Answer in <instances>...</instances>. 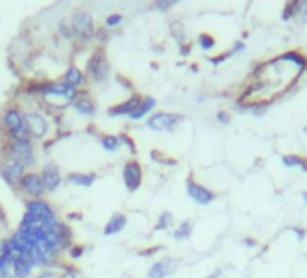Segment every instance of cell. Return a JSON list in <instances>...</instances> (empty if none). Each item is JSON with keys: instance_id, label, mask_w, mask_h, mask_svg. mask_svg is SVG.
I'll list each match as a JSON object with an SVG mask.
<instances>
[{"instance_id": "21", "label": "cell", "mask_w": 307, "mask_h": 278, "mask_svg": "<svg viewBox=\"0 0 307 278\" xmlns=\"http://www.w3.org/2000/svg\"><path fill=\"white\" fill-rule=\"evenodd\" d=\"M0 278H13L11 269V251L7 246V240L0 242Z\"/></svg>"}, {"instance_id": "33", "label": "cell", "mask_w": 307, "mask_h": 278, "mask_svg": "<svg viewBox=\"0 0 307 278\" xmlns=\"http://www.w3.org/2000/svg\"><path fill=\"white\" fill-rule=\"evenodd\" d=\"M177 4L175 0H155L154 2V9H157V11H168L172 9L174 5Z\"/></svg>"}, {"instance_id": "4", "label": "cell", "mask_w": 307, "mask_h": 278, "mask_svg": "<svg viewBox=\"0 0 307 278\" xmlns=\"http://www.w3.org/2000/svg\"><path fill=\"white\" fill-rule=\"evenodd\" d=\"M85 76L94 83H105L109 79V76H111V62H109L105 47L98 45L90 53V56L87 58V63H85Z\"/></svg>"}, {"instance_id": "49", "label": "cell", "mask_w": 307, "mask_h": 278, "mask_svg": "<svg viewBox=\"0 0 307 278\" xmlns=\"http://www.w3.org/2000/svg\"><path fill=\"white\" fill-rule=\"evenodd\" d=\"M302 199H304V202L307 204V192H304V194H302Z\"/></svg>"}, {"instance_id": "7", "label": "cell", "mask_w": 307, "mask_h": 278, "mask_svg": "<svg viewBox=\"0 0 307 278\" xmlns=\"http://www.w3.org/2000/svg\"><path fill=\"white\" fill-rule=\"evenodd\" d=\"M26 213L35 217L37 221L43 224H56L60 221L58 213L53 208V204L45 199H27L26 200Z\"/></svg>"}, {"instance_id": "6", "label": "cell", "mask_w": 307, "mask_h": 278, "mask_svg": "<svg viewBox=\"0 0 307 278\" xmlns=\"http://www.w3.org/2000/svg\"><path fill=\"white\" fill-rule=\"evenodd\" d=\"M24 119H26V130L33 141H43L49 136L51 123L42 111H37V109L24 111Z\"/></svg>"}, {"instance_id": "40", "label": "cell", "mask_w": 307, "mask_h": 278, "mask_svg": "<svg viewBox=\"0 0 307 278\" xmlns=\"http://www.w3.org/2000/svg\"><path fill=\"white\" fill-rule=\"evenodd\" d=\"M163 249V246H152L150 249H141V251H138L139 257H152V255H155L157 251H161Z\"/></svg>"}, {"instance_id": "15", "label": "cell", "mask_w": 307, "mask_h": 278, "mask_svg": "<svg viewBox=\"0 0 307 278\" xmlns=\"http://www.w3.org/2000/svg\"><path fill=\"white\" fill-rule=\"evenodd\" d=\"M141 98L143 96L141 94H136V92H132L130 94V98H127V100H123L121 103H116V105H112L107 109V116L109 118H119V116H130L134 111H136V107L139 105V101H141Z\"/></svg>"}, {"instance_id": "47", "label": "cell", "mask_w": 307, "mask_h": 278, "mask_svg": "<svg viewBox=\"0 0 307 278\" xmlns=\"http://www.w3.org/2000/svg\"><path fill=\"white\" fill-rule=\"evenodd\" d=\"M78 217H79V213H69L67 219H69V221H78Z\"/></svg>"}, {"instance_id": "42", "label": "cell", "mask_w": 307, "mask_h": 278, "mask_svg": "<svg viewBox=\"0 0 307 278\" xmlns=\"http://www.w3.org/2000/svg\"><path fill=\"white\" fill-rule=\"evenodd\" d=\"M58 278H79L78 277V273H76L75 269H65V271H62V273L58 275Z\"/></svg>"}, {"instance_id": "32", "label": "cell", "mask_w": 307, "mask_h": 278, "mask_svg": "<svg viewBox=\"0 0 307 278\" xmlns=\"http://www.w3.org/2000/svg\"><path fill=\"white\" fill-rule=\"evenodd\" d=\"M121 22H123V15H119V13H112V15H109L105 18V27L107 29H112V27L119 26Z\"/></svg>"}, {"instance_id": "45", "label": "cell", "mask_w": 307, "mask_h": 278, "mask_svg": "<svg viewBox=\"0 0 307 278\" xmlns=\"http://www.w3.org/2000/svg\"><path fill=\"white\" fill-rule=\"evenodd\" d=\"M221 275H223V269H215L212 275H208L206 278H221Z\"/></svg>"}, {"instance_id": "36", "label": "cell", "mask_w": 307, "mask_h": 278, "mask_svg": "<svg viewBox=\"0 0 307 278\" xmlns=\"http://www.w3.org/2000/svg\"><path fill=\"white\" fill-rule=\"evenodd\" d=\"M94 38H98V42H100L101 47H105L107 40H109V29H107V27H103V29H96Z\"/></svg>"}, {"instance_id": "31", "label": "cell", "mask_w": 307, "mask_h": 278, "mask_svg": "<svg viewBox=\"0 0 307 278\" xmlns=\"http://www.w3.org/2000/svg\"><path fill=\"white\" fill-rule=\"evenodd\" d=\"M58 33L62 35L64 38H67V40H76L75 33H73V29H71L69 22H67V18H64V20L58 22Z\"/></svg>"}, {"instance_id": "28", "label": "cell", "mask_w": 307, "mask_h": 278, "mask_svg": "<svg viewBox=\"0 0 307 278\" xmlns=\"http://www.w3.org/2000/svg\"><path fill=\"white\" fill-rule=\"evenodd\" d=\"M282 164L287 168H297L302 164V156H298V154H286V156H282Z\"/></svg>"}, {"instance_id": "44", "label": "cell", "mask_w": 307, "mask_h": 278, "mask_svg": "<svg viewBox=\"0 0 307 278\" xmlns=\"http://www.w3.org/2000/svg\"><path fill=\"white\" fill-rule=\"evenodd\" d=\"M242 244H246V246H249V247H257V246H259L257 238H253V237H246V238H242Z\"/></svg>"}, {"instance_id": "38", "label": "cell", "mask_w": 307, "mask_h": 278, "mask_svg": "<svg viewBox=\"0 0 307 278\" xmlns=\"http://www.w3.org/2000/svg\"><path fill=\"white\" fill-rule=\"evenodd\" d=\"M217 121L221 123V125H230V123H231V114H230L228 111H219Z\"/></svg>"}, {"instance_id": "2", "label": "cell", "mask_w": 307, "mask_h": 278, "mask_svg": "<svg viewBox=\"0 0 307 278\" xmlns=\"http://www.w3.org/2000/svg\"><path fill=\"white\" fill-rule=\"evenodd\" d=\"M0 159L16 161L24 164L27 170H33L37 166V148L33 139H4L2 137V147H0Z\"/></svg>"}, {"instance_id": "48", "label": "cell", "mask_w": 307, "mask_h": 278, "mask_svg": "<svg viewBox=\"0 0 307 278\" xmlns=\"http://www.w3.org/2000/svg\"><path fill=\"white\" fill-rule=\"evenodd\" d=\"M300 168H302L304 172H307V156L306 158H302V164H300Z\"/></svg>"}, {"instance_id": "25", "label": "cell", "mask_w": 307, "mask_h": 278, "mask_svg": "<svg viewBox=\"0 0 307 278\" xmlns=\"http://www.w3.org/2000/svg\"><path fill=\"white\" fill-rule=\"evenodd\" d=\"M192 230H193V224H192V221H183L174 230L172 237H174L175 240H186V238H190Z\"/></svg>"}, {"instance_id": "26", "label": "cell", "mask_w": 307, "mask_h": 278, "mask_svg": "<svg viewBox=\"0 0 307 278\" xmlns=\"http://www.w3.org/2000/svg\"><path fill=\"white\" fill-rule=\"evenodd\" d=\"M172 224H174V215L170 211H163V213H159L155 226H154V231H166L172 228Z\"/></svg>"}, {"instance_id": "24", "label": "cell", "mask_w": 307, "mask_h": 278, "mask_svg": "<svg viewBox=\"0 0 307 278\" xmlns=\"http://www.w3.org/2000/svg\"><path fill=\"white\" fill-rule=\"evenodd\" d=\"M170 37L174 38L177 43L186 42V27L181 20H172L170 22Z\"/></svg>"}, {"instance_id": "11", "label": "cell", "mask_w": 307, "mask_h": 278, "mask_svg": "<svg viewBox=\"0 0 307 278\" xmlns=\"http://www.w3.org/2000/svg\"><path fill=\"white\" fill-rule=\"evenodd\" d=\"M186 194H188V197H190L192 200H195L197 204H201V206L212 204L213 200L217 199V194H215L213 190L206 188V186L201 183H197L192 175L188 177V181H186Z\"/></svg>"}, {"instance_id": "35", "label": "cell", "mask_w": 307, "mask_h": 278, "mask_svg": "<svg viewBox=\"0 0 307 278\" xmlns=\"http://www.w3.org/2000/svg\"><path fill=\"white\" fill-rule=\"evenodd\" d=\"M231 56H233L231 51H226V53H221V54H217V56H210V58H208V62L213 63V65H219V63L226 62V60H228V58H231Z\"/></svg>"}, {"instance_id": "17", "label": "cell", "mask_w": 307, "mask_h": 278, "mask_svg": "<svg viewBox=\"0 0 307 278\" xmlns=\"http://www.w3.org/2000/svg\"><path fill=\"white\" fill-rule=\"evenodd\" d=\"M73 109H75V112H78L79 116H83V118H94L96 116L94 100H92L89 94H85V92H81L78 100L73 103Z\"/></svg>"}, {"instance_id": "29", "label": "cell", "mask_w": 307, "mask_h": 278, "mask_svg": "<svg viewBox=\"0 0 307 278\" xmlns=\"http://www.w3.org/2000/svg\"><path fill=\"white\" fill-rule=\"evenodd\" d=\"M297 5H298L297 0L287 2V4L284 5V9H282V15H280L282 20L287 22V20H291V18H295V13H297Z\"/></svg>"}, {"instance_id": "13", "label": "cell", "mask_w": 307, "mask_h": 278, "mask_svg": "<svg viewBox=\"0 0 307 278\" xmlns=\"http://www.w3.org/2000/svg\"><path fill=\"white\" fill-rule=\"evenodd\" d=\"M29 172L24 164L16 163V161H7V159H0V175L11 188H16V184L24 177V173Z\"/></svg>"}, {"instance_id": "5", "label": "cell", "mask_w": 307, "mask_h": 278, "mask_svg": "<svg viewBox=\"0 0 307 278\" xmlns=\"http://www.w3.org/2000/svg\"><path fill=\"white\" fill-rule=\"evenodd\" d=\"M67 22H69L71 29L75 33L76 40L79 42H90L96 35V24L94 18L87 9H81V7H76L73 9L69 16H67Z\"/></svg>"}, {"instance_id": "22", "label": "cell", "mask_w": 307, "mask_h": 278, "mask_svg": "<svg viewBox=\"0 0 307 278\" xmlns=\"http://www.w3.org/2000/svg\"><path fill=\"white\" fill-rule=\"evenodd\" d=\"M67 181L75 186H81V188H89L96 181L94 172H71L67 173Z\"/></svg>"}, {"instance_id": "30", "label": "cell", "mask_w": 307, "mask_h": 278, "mask_svg": "<svg viewBox=\"0 0 307 278\" xmlns=\"http://www.w3.org/2000/svg\"><path fill=\"white\" fill-rule=\"evenodd\" d=\"M295 20L298 24H307V0H300L297 5V13H295Z\"/></svg>"}, {"instance_id": "20", "label": "cell", "mask_w": 307, "mask_h": 278, "mask_svg": "<svg viewBox=\"0 0 307 278\" xmlns=\"http://www.w3.org/2000/svg\"><path fill=\"white\" fill-rule=\"evenodd\" d=\"M155 105H157L155 98H152V96H143L141 101H139V105L136 107V111L128 116V119H132V121L143 119V118H147V116H149L150 112L155 109Z\"/></svg>"}, {"instance_id": "41", "label": "cell", "mask_w": 307, "mask_h": 278, "mask_svg": "<svg viewBox=\"0 0 307 278\" xmlns=\"http://www.w3.org/2000/svg\"><path fill=\"white\" fill-rule=\"evenodd\" d=\"M179 53H181V56H188V54L192 53V43L190 42L179 43Z\"/></svg>"}, {"instance_id": "43", "label": "cell", "mask_w": 307, "mask_h": 278, "mask_svg": "<svg viewBox=\"0 0 307 278\" xmlns=\"http://www.w3.org/2000/svg\"><path fill=\"white\" fill-rule=\"evenodd\" d=\"M244 49H246V45H244V42H235L231 47V54H237V53H242Z\"/></svg>"}, {"instance_id": "39", "label": "cell", "mask_w": 307, "mask_h": 278, "mask_svg": "<svg viewBox=\"0 0 307 278\" xmlns=\"http://www.w3.org/2000/svg\"><path fill=\"white\" fill-rule=\"evenodd\" d=\"M58 271L53 268H47V269H43V271H40V273L37 275L35 278H58Z\"/></svg>"}, {"instance_id": "12", "label": "cell", "mask_w": 307, "mask_h": 278, "mask_svg": "<svg viewBox=\"0 0 307 278\" xmlns=\"http://www.w3.org/2000/svg\"><path fill=\"white\" fill-rule=\"evenodd\" d=\"M40 177H42L47 194L58 192V188L62 186V181H64L62 170H60V166L54 161H47V163L42 164V168H40Z\"/></svg>"}, {"instance_id": "46", "label": "cell", "mask_w": 307, "mask_h": 278, "mask_svg": "<svg viewBox=\"0 0 307 278\" xmlns=\"http://www.w3.org/2000/svg\"><path fill=\"white\" fill-rule=\"evenodd\" d=\"M293 231H295L300 238H304V235H306V230H304V228H293Z\"/></svg>"}, {"instance_id": "37", "label": "cell", "mask_w": 307, "mask_h": 278, "mask_svg": "<svg viewBox=\"0 0 307 278\" xmlns=\"http://www.w3.org/2000/svg\"><path fill=\"white\" fill-rule=\"evenodd\" d=\"M119 139H121V143H125V145H127L128 150H130V152H132V154L138 152V150H136V143H134L132 137H128L127 134H119Z\"/></svg>"}, {"instance_id": "9", "label": "cell", "mask_w": 307, "mask_h": 278, "mask_svg": "<svg viewBox=\"0 0 307 278\" xmlns=\"http://www.w3.org/2000/svg\"><path fill=\"white\" fill-rule=\"evenodd\" d=\"M185 121V116L177 112H154L147 119V126L154 132H174Z\"/></svg>"}, {"instance_id": "16", "label": "cell", "mask_w": 307, "mask_h": 278, "mask_svg": "<svg viewBox=\"0 0 307 278\" xmlns=\"http://www.w3.org/2000/svg\"><path fill=\"white\" fill-rule=\"evenodd\" d=\"M62 81H64L65 85H71V87L79 89V87H83V85L87 83V76H85V71H81L79 67L69 65V67L65 69L64 76H62Z\"/></svg>"}, {"instance_id": "1", "label": "cell", "mask_w": 307, "mask_h": 278, "mask_svg": "<svg viewBox=\"0 0 307 278\" xmlns=\"http://www.w3.org/2000/svg\"><path fill=\"white\" fill-rule=\"evenodd\" d=\"M81 90L71 85H65L64 81H40L38 96L43 100L45 107L54 111H64L71 107L79 98Z\"/></svg>"}, {"instance_id": "8", "label": "cell", "mask_w": 307, "mask_h": 278, "mask_svg": "<svg viewBox=\"0 0 307 278\" xmlns=\"http://www.w3.org/2000/svg\"><path fill=\"white\" fill-rule=\"evenodd\" d=\"M16 190L26 195L27 199H43V195L47 194L42 177H40V172H35V170L24 173V177L16 184Z\"/></svg>"}, {"instance_id": "10", "label": "cell", "mask_w": 307, "mask_h": 278, "mask_svg": "<svg viewBox=\"0 0 307 278\" xmlns=\"http://www.w3.org/2000/svg\"><path fill=\"white\" fill-rule=\"evenodd\" d=\"M123 183H125V188L134 194V192H138L141 188V184H143V166L139 163L138 159H130L127 163L123 164Z\"/></svg>"}, {"instance_id": "23", "label": "cell", "mask_w": 307, "mask_h": 278, "mask_svg": "<svg viewBox=\"0 0 307 278\" xmlns=\"http://www.w3.org/2000/svg\"><path fill=\"white\" fill-rule=\"evenodd\" d=\"M100 145H101V148L109 154H116L117 150L123 147L121 139H119V136H116V134H103V136L100 137Z\"/></svg>"}, {"instance_id": "18", "label": "cell", "mask_w": 307, "mask_h": 278, "mask_svg": "<svg viewBox=\"0 0 307 278\" xmlns=\"http://www.w3.org/2000/svg\"><path fill=\"white\" fill-rule=\"evenodd\" d=\"M125 226H127V215L121 213V211H116V213H112L111 219L107 221L105 228H103V235H107V237L117 235V233H121V231L125 230Z\"/></svg>"}, {"instance_id": "3", "label": "cell", "mask_w": 307, "mask_h": 278, "mask_svg": "<svg viewBox=\"0 0 307 278\" xmlns=\"http://www.w3.org/2000/svg\"><path fill=\"white\" fill-rule=\"evenodd\" d=\"M0 128L4 132V139H31L26 130L24 111L15 103L5 105L0 112Z\"/></svg>"}, {"instance_id": "19", "label": "cell", "mask_w": 307, "mask_h": 278, "mask_svg": "<svg viewBox=\"0 0 307 278\" xmlns=\"http://www.w3.org/2000/svg\"><path fill=\"white\" fill-rule=\"evenodd\" d=\"M11 269L13 278H29L35 271V264L27 258H11Z\"/></svg>"}, {"instance_id": "27", "label": "cell", "mask_w": 307, "mask_h": 278, "mask_svg": "<svg viewBox=\"0 0 307 278\" xmlns=\"http://www.w3.org/2000/svg\"><path fill=\"white\" fill-rule=\"evenodd\" d=\"M197 43H199V47H201L202 51H210V49L215 47L217 40H215V37L210 35V33H201V35L197 37Z\"/></svg>"}, {"instance_id": "34", "label": "cell", "mask_w": 307, "mask_h": 278, "mask_svg": "<svg viewBox=\"0 0 307 278\" xmlns=\"http://www.w3.org/2000/svg\"><path fill=\"white\" fill-rule=\"evenodd\" d=\"M67 253H69V257L73 258V260H78V258L83 257L85 246H79V244H73V246H71V249Z\"/></svg>"}, {"instance_id": "14", "label": "cell", "mask_w": 307, "mask_h": 278, "mask_svg": "<svg viewBox=\"0 0 307 278\" xmlns=\"http://www.w3.org/2000/svg\"><path fill=\"white\" fill-rule=\"evenodd\" d=\"M177 266H179V260H177L175 257H164L150 266L147 277L149 278H166L177 271Z\"/></svg>"}]
</instances>
